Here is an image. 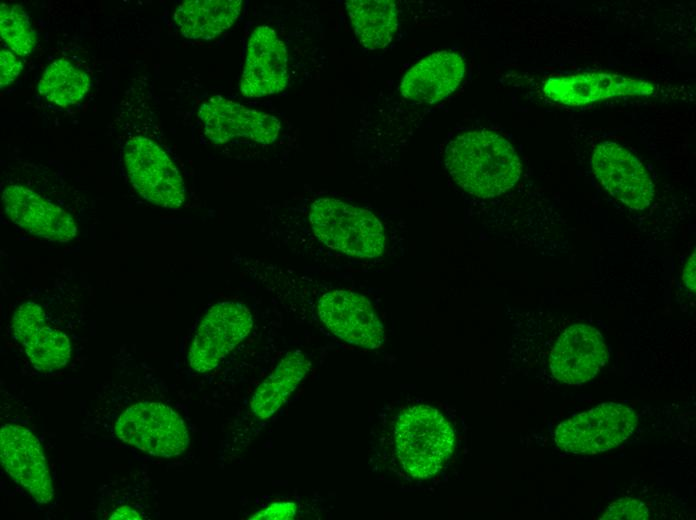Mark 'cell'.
<instances>
[{
    "instance_id": "cell-2",
    "label": "cell",
    "mask_w": 696,
    "mask_h": 520,
    "mask_svg": "<svg viewBox=\"0 0 696 520\" xmlns=\"http://www.w3.org/2000/svg\"><path fill=\"white\" fill-rule=\"evenodd\" d=\"M445 165L454 181L469 194L491 198L515 186L521 162L501 135L475 130L455 137L445 151Z\"/></svg>"
},
{
    "instance_id": "cell-9",
    "label": "cell",
    "mask_w": 696,
    "mask_h": 520,
    "mask_svg": "<svg viewBox=\"0 0 696 520\" xmlns=\"http://www.w3.org/2000/svg\"><path fill=\"white\" fill-rule=\"evenodd\" d=\"M317 312L335 336L350 344L376 349L385 341L381 321L361 294L346 290L325 293L318 302Z\"/></svg>"
},
{
    "instance_id": "cell-26",
    "label": "cell",
    "mask_w": 696,
    "mask_h": 520,
    "mask_svg": "<svg viewBox=\"0 0 696 520\" xmlns=\"http://www.w3.org/2000/svg\"><path fill=\"white\" fill-rule=\"evenodd\" d=\"M682 279L686 285L687 288H689L691 291L695 292L696 288V254L693 251V253L690 255L688 260L686 261L682 273Z\"/></svg>"
},
{
    "instance_id": "cell-16",
    "label": "cell",
    "mask_w": 696,
    "mask_h": 520,
    "mask_svg": "<svg viewBox=\"0 0 696 520\" xmlns=\"http://www.w3.org/2000/svg\"><path fill=\"white\" fill-rule=\"evenodd\" d=\"M606 360L607 349L599 331L576 323L558 337L549 362L556 380L575 385L592 379Z\"/></svg>"
},
{
    "instance_id": "cell-13",
    "label": "cell",
    "mask_w": 696,
    "mask_h": 520,
    "mask_svg": "<svg viewBox=\"0 0 696 520\" xmlns=\"http://www.w3.org/2000/svg\"><path fill=\"white\" fill-rule=\"evenodd\" d=\"M11 331L30 363L39 371L59 370L71 358L72 347L68 336L48 325L44 310L35 302H23L15 310Z\"/></svg>"
},
{
    "instance_id": "cell-3",
    "label": "cell",
    "mask_w": 696,
    "mask_h": 520,
    "mask_svg": "<svg viewBox=\"0 0 696 520\" xmlns=\"http://www.w3.org/2000/svg\"><path fill=\"white\" fill-rule=\"evenodd\" d=\"M309 221L315 236L332 249L359 258L378 257L384 251L382 224L368 210L319 198L310 207Z\"/></svg>"
},
{
    "instance_id": "cell-12",
    "label": "cell",
    "mask_w": 696,
    "mask_h": 520,
    "mask_svg": "<svg viewBox=\"0 0 696 520\" xmlns=\"http://www.w3.org/2000/svg\"><path fill=\"white\" fill-rule=\"evenodd\" d=\"M2 203L10 220L34 236L65 243L77 235V224L65 209L23 185L7 186Z\"/></svg>"
},
{
    "instance_id": "cell-11",
    "label": "cell",
    "mask_w": 696,
    "mask_h": 520,
    "mask_svg": "<svg viewBox=\"0 0 696 520\" xmlns=\"http://www.w3.org/2000/svg\"><path fill=\"white\" fill-rule=\"evenodd\" d=\"M198 116L205 135L216 144L244 137L260 144L276 140L280 121L269 114L246 108L221 96H214L199 108Z\"/></svg>"
},
{
    "instance_id": "cell-20",
    "label": "cell",
    "mask_w": 696,
    "mask_h": 520,
    "mask_svg": "<svg viewBox=\"0 0 696 520\" xmlns=\"http://www.w3.org/2000/svg\"><path fill=\"white\" fill-rule=\"evenodd\" d=\"M356 37L363 47H386L397 27V8L391 0H348L345 2Z\"/></svg>"
},
{
    "instance_id": "cell-10",
    "label": "cell",
    "mask_w": 696,
    "mask_h": 520,
    "mask_svg": "<svg viewBox=\"0 0 696 520\" xmlns=\"http://www.w3.org/2000/svg\"><path fill=\"white\" fill-rule=\"evenodd\" d=\"M1 464L8 475L32 498L46 504L52 501L54 489L38 439L28 429L5 424L0 430Z\"/></svg>"
},
{
    "instance_id": "cell-22",
    "label": "cell",
    "mask_w": 696,
    "mask_h": 520,
    "mask_svg": "<svg viewBox=\"0 0 696 520\" xmlns=\"http://www.w3.org/2000/svg\"><path fill=\"white\" fill-rule=\"evenodd\" d=\"M0 33L10 49L20 56L29 55L37 42L29 17L18 4L0 5Z\"/></svg>"
},
{
    "instance_id": "cell-14",
    "label": "cell",
    "mask_w": 696,
    "mask_h": 520,
    "mask_svg": "<svg viewBox=\"0 0 696 520\" xmlns=\"http://www.w3.org/2000/svg\"><path fill=\"white\" fill-rule=\"evenodd\" d=\"M288 54L285 44L268 26L251 33L240 80L244 97H263L281 92L288 84Z\"/></svg>"
},
{
    "instance_id": "cell-27",
    "label": "cell",
    "mask_w": 696,
    "mask_h": 520,
    "mask_svg": "<svg viewBox=\"0 0 696 520\" xmlns=\"http://www.w3.org/2000/svg\"><path fill=\"white\" fill-rule=\"evenodd\" d=\"M109 519H142L140 514L129 506H121L113 511Z\"/></svg>"
},
{
    "instance_id": "cell-19",
    "label": "cell",
    "mask_w": 696,
    "mask_h": 520,
    "mask_svg": "<svg viewBox=\"0 0 696 520\" xmlns=\"http://www.w3.org/2000/svg\"><path fill=\"white\" fill-rule=\"evenodd\" d=\"M242 3L241 0H189L178 6L174 19L186 38L210 40L234 24Z\"/></svg>"
},
{
    "instance_id": "cell-5",
    "label": "cell",
    "mask_w": 696,
    "mask_h": 520,
    "mask_svg": "<svg viewBox=\"0 0 696 520\" xmlns=\"http://www.w3.org/2000/svg\"><path fill=\"white\" fill-rule=\"evenodd\" d=\"M637 425L635 412L619 403H602L560 423L554 433L562 450L574 454L608 451L623 441Z\"/></svg>"
},
{
    "instance_id": "cell-8",
    "label": "cell",
    "mask_w": 696,
    "mask_h": 520,
    "mask_svg": "<svg viewBox=\"0 0 696 520\" xmlns=\"http://www.w3.org/2000/svg\"><path fill=\"white\" fill-rule=\"evenodd\" d=\"M593 172L615 199L634 210L647 208L654 198V185L638 158L623 146L605 141L591 156Z\"/></svg>"
},
{
    "instance_id": "cell-1",
    "label": "cell",
    "mask_w": 696,
    "mask_h": 520,
    "mask_svg": "<svg viewBox=\"0 0 696 520\" xmlns=\"http://www.w3.org/2000/svg\"><path fill=\"white\" fill-rule=\"evenodd\" d=\"M373 437L377 468L409 481L437 475L455 448L452 425L427 404L407 405L385 415Z\"/></svg>"
},
{
    "instance_id": "cell-23",
    "label": "cell",
    "mask_w": 696,
    "mask_h": 520,
    "mask_svg": "<svg viewBox=\"0 0 696 520\" xmlns=\"http://www.w3.org/2000/svg\"><path fill=\"white\" fill-rule=\"evenodd\" d=\"M649 518L647 506L636 499L622 498L611 503L602 520H646Z\"/></svg>"
},
{
    "instance_id": "cell-24",
    "label": "cell",
    "mask_w": 696,
    "mask_h": 520,
    "mask_svg": "<svg viewBox=\"0 0 696 520\" xmlns=\"http://www.w3.org/2000/svg\"><path fill=\"white\" fill-rule=\"evenodd\" d=\"M21 61L10 51L0 53V87L3 89L19 76L22 70Z\"/></svg>"
},
{
    "instance_id": "cell-15",
    "label": "cell",
    "mask_w": 696,
    "mask_h": 520,
    "mask_svg": "<svg viewBox=\"0 0 696 520\" xmlns=\"http://www.w3.org/2000/svg\"><path fill=\"white\" fill-rule=\"evenodd\" d=\"M543 93L554 102L567 106H583L618 96H644L655 91L644 79L608 72H584L548 78Z\"/></svg>"
},
{
    "instance_id": "cell-18",
    "label": "cell",
    "mask_w": 696,
    "mask_h": 520,
    "mask_svg": "<svg viewBox=\"0 0 696 520\" xmlns=\"http://www.w3.org/2000/svg\"><path fill=\"white\" fill-rule=\"evenodd\" d=\"M309 368L310 362L301 351L288 352L254 392L250 412L260 420L269 419L290 398Z\"/></svg>"
},
{
    "instance_id": "cell-7",
    "label": "cell",
    "mask_w": 696,
    "mask_h": 520,
    "mask_svg": "<svg viewBox=\"0 0 696 520\" xmlns=\"http://www.w3.org/2000/svg\"><path fill=\"white\" fill-rule=\"evenodd\" d=\"M253 317L240 302L213 305L201 320L192 339L188 361L198 373L216 368L250 333Z\"/></svg>"
},
{
    "instance_id": "cell-4",
    "label": "cell",
    "mask_w": 696,
    "mask_h": 520,
    "mask_svg": "<svg viewBox=\"0 0 696 520\" xmlns=\"http://www.w3.org/2000/svg\"><path fill=\"white\" fill-rule=\"evenodd\" d=\"M115 432L123 442L158 457L178 456L190 443L183 419L159 402L128 407L117 419Z\"/></svg>"
},
{
    "instance_id": "cell-17",
    "label": "cell",
    "mask_w": 696,
    "mask_h": 520,
    "mask_svg": "<svg viewBox=\"0 0 696 520\" xmlns=\"http://www.w3.org/2000/svg\"><path fill=\"white\" fill-rule=\"evenodd\" d=\"M465 75V62L454 52L439 51L415 64L403 77L402 95L433 104L450 95Z\"/></svg>"
},
{
    "instance_id": "cell-6",
    "label": "cell",
    "mask_w": 696,
    "mask_h": 520,
    "mask_svg": "<svg viewBox=\"0 0 696 520\" xmlns=\"http://www.w3.org/2000/svg\"><path fill=\"white\" fill-rule=\"evenodd\" d=\"M124 161L132 186L144 199L167 209H179L184 204L182 176L154 141L132 137L125 146Z\"/></svg>"
},
{
    "instance_id": "cell-25",
    "label": "cell",
    "mask_w": 696,
    "mask_h": 520,
    "mask_svg": "<svg viewBox=\"0 0 696 520\" xmlns=\"http://www.w3.org/2000/svg\"><path fill=\"white\" fill-rule=\"evenodd\" d=\"M297 507L293 502H275L267 508L255 513L251 519H293Z\"/></svg>"
},
{
    "instance_id": "cell-21",
    "label": "cell",
    "mask_w": 696,
    "mask_h": 520,
    "mask_svg": "<svg viewBox=\"0 0 696 520\" xmlns=\"http://www.w3.org/2000/svg\"><path fill=\"white\" fill-rule=\"evenodd\" d=\"M89 88V76L65 59L55 60L48 65L38 83L39 93L61 107L82 100Z\"/></svg>"
}]
</instances>
